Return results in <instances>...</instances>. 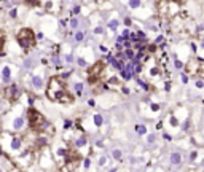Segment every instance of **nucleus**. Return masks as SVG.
<instances>
[{"label": "nucleus", "mask_w": 204, "mask_h": 172, "mask_svg": "<svg viewBox=\"0 0 204 172\" xmlns=\"http://www.w3.org/2000/svg\"><path fill=\"white\" fill-rule=\"evenodd\" d=\"M46 97L58 104H72L73 96L67 88V83L64 81V77L56 75L51 77L46 86Z\"/></svg>", "instance_id": "f257e3e1"}, {"label": "nucleus", "mask_w": 204, "mask_h": 172, "mask_svg": "<svg viewBox=\"0 0 204 172\" xmlns=\"http://www.w3.org/2000/svg\"><path fill=\"white\" fill-rule=\"evenodd\" d=\"M26 118H27V124L30 127V131L35 134H42L48 129L49 123L45 118V115L40 110H37L35 107H29L27 112H26Z\"/></svg>", "instance_id": "f03ea898"}, {"label": "nucleus", "mask_w": 204, "mask_h": 172, "mask_svg": "<svg viewBox=\"0 0 204 172\" xmlns=\"http://www.w3.org/2000/svg\"><path fill=\"white\" fill-rule=\"evenodd\" d=\"M24 137L21 134H13L8 135L3 134V152H7L10 156L16 155H24Z\"/></svg>", "instance_id": "7ed1b4c3"}, {"label": "nucleus", "mask_w": 204, "mask_h": 172, "mask_svg": "<svg viewBox=\"0 0 204 172\" xmlns=\"http://www.w3.org/2000/svg\"><path fill=\"white\" fill-rule=\"evenodd\" d=\"M37 34H35L32 29H29V27H22V29H19L18 30V34H16V41H18V45L21 46L22 49H30V48H34L35 46V43H37Z\"/></svg>", "instance_id": "20e7f679"}, {"label": "nucleus", "mask_w": 204, "mask_h": 172, "mask_svg": "<svg viewBox=\"0 0 204 172\" xmlns=\"http://www.w3.org/2000/svg\"><path fill=\"white\" fill-rule=\"evenodd\" d=\"M105 73V62L97 61L88 69V83L91 86L102 85V77Z\"/></svg>", "instance_id": "39448f33"}, {"label": "nucleus", "mask_w": 204, "mask_h": 172, "mask_svg": "<svg viewBox=\"0 0 204 172\" xmlns=\"http://www.w3.org/2000/svg\"><path fill=\"white\" fill-rule=\"evenodd\" d=\"M19 96H21V91H19V86L16 83H8L2 88V97L7 99L8 102L13 104L14 100L19 99Z\"/></svg>", "instance_id": "423d86ee"}, {"label": "nucleus", "mask_w": 204, "mask_h": 172, "mask_svg": "<svg viewBox=\"0 0 204 172\" xmlns=\"http://www.w3.org/2000/svg\"><path fill=\"white\" fill-rule=\"evenodd\" d=\"M201 64H203V61L201 59H198V58H193V59H190V61L185 64V73H188V75H198L199 73V69H201Z\"/></svg>", "instance_id": "0eeeda50"}, {"label": "nucleus", "mask_w": 204, "mask_h": 172, "mask_svg": "<svg viewBox=\"0 0 204 172\" xmlns=\"http://www.w3.org/2000/svg\"><path fill=\"white\" fill-rule=\"evenodd\" d=\"M59 5H61V0H43L42 8H45V11L48 13H58Z\"/></svg>", "instance_id": "6e6552de"}, {"label": "nucleus", "mask_w": 204, "mask_h": 172, "mask_svg": "<svg viewBox=\"0 0 204 172\" xmlns=\"http://www.w3.org/2000/svg\"><path fill=\"white\" fill-rule=\"evenodd\" d=\"M204 158V150L203 148H195L193 152L190 153V161L191 163H201Z\"/></svg>", "instance_id": "1a4fd4ad"}, {"label": "nucleus", "mask_w": 204, "mask_h": 172, "mask_svg": "<svg viewBox=\"0 0 204 172\" xmlns=\"http://www.w3.org/2000/svg\"><path fill=\"white\" fill-rule=\"evenodd\" d=\"M2 83H3V85L11 83V67L10 66L2 67Z\"/></svg>", "instance_id": "9d476101"}, {"label": "nucleus", "mask_w": 204, "mask_h": 172, "mask_svg": "<svg viewBox=\"0 0 204 172\" xmlns=\"http://www.w3.org/2000/svg\"><path fill=\"white\" fill-rule=\"evenodd\" d=\"M27 120V118H26ZM26 120L22 116H18V118H14L13 121H11V127H13V131H21L22 127H24V123H26Z\"/></svg>", "instance_id": "9b49d317"}, {"label": "nucleus", "mask_w": 204, "mask_h": 172, "mask_svg": "<svg viewBox=\"0 0 204 172\" xmlns=\"http://www.w3.org/2000/svg\"><path fill=\"white\" fill-rule=\"evenodd\" d=\"M88 144V139H86V135H77V139L73 140V147L75 148H83L85 145Z\"/></svg>", "instance_id": "f8f14e48"}, {"label": "nucleus", "mask_w": 204, "mask_h": 172, "mask_svg": "<svg viewBox=\"0 0 204 172\" xmlns=\"http://www.w3.org/2000/svg\"><path fill=\"white\" fill-rule=\"evenodd\" d=\"M148 75H150V78H159V77L163 75V69H161V66H153V67H150V72H148Z\"/></svg>", "instance_id": "ddd939ff"}, {"label": "nucleus", "mask_w": 204, "mask_h": 172, "mask_svg": "<svg viewBox=\"0 0 204 172\" xmlns=\"http://www.w3.org/2000/svg\"><path fill=\"white\" fill-rule=\"evenodd\" d=\"M169 161H171V164H174V166H180L182 164V155H180L179 152H172L169 156Z\"/></svg>", "instance_id": "4468645a"}, {"label": "nucleus", "mask_w": 204, "mask_h": 172, "mask_svg": "<svg viewBox=\"0 0 204 172\" xmlns=\"http://www.w3.org/2000/svg\"><path fill=\"white\" fill-rule=\"evenodd\" d=\"M93 123L96 127H100L102 124H104V118H102V115L100 113H94L93 115Z\"/></svg>", "instance_id": "2eb2a0df"}, {"label": "nucleus", "mask_w": 204, "mask_h": 172, "mask_svg": "<svg viewBox=\"0 0 204 172\" xmlns=\"http://www.w3.org/2000/svg\"><path fill=\"white\" fill-rule=\"evenodd\" d=\"M32 85H34V88L40 89V88L43 86V78H42V77H37V75H34V77H32Z\"/></svg>", "instance_id": "dca6fc26"}, {"label": "nucleus", "mask_w": 204, "mask_h": 172, "mask_svg": "<svg viewBox=\"0 0 204 172\" xmlns=\"http://www.w3.org/2000/svg\"><path fill=\"white\" fill-rule=\"evenodd\" d=\"M27 7H32V8H35V7H42V3H43V0H22Z\"/></svg>", "instance_id": "f3484780"}, {"label": "nucleus", "mask_w": 204, "mask_h": 172, "mask_svg": "<svg viewBox=\"0 0 204 172\" xmlns=\"http://www.w3.org/2000/svg\"><path fill=\"white\" fill-rule=\"evenodd\" d=\"M128 7L131 10H137L142 7V0H128Z\"/></svg>", "instance_id": "a211bd4d"}, {"label": "nucleus", "mask_w": 204, "mask_h": 172, "mask_svg": "<svg viewBox=\"0 0 204 172\" xmlns=\"http://www.w3.org/2000/svg\"><path fill=\"white\" fill-rule=\"evenodd\" d=\"M136 132L139 135H147V126L145 124H136Z\"/></svg>", "instance_id": "6ab92c4d"}, {"label": "nucleus", "mask_w": 204, "mask_h": 172, "mask_svg": "<svg viewBox=\"0 0 204 172\" xmlns=\"http://www.w3.org/2000/svg\"><path fill=\"white\" fill-rule=\"evenodd\" d=\"M72 126H75V121H72V120H69V118H66V120H64V123H62V127H64V129H70Z\"/></svg>", "instance_id": "aec40b11"}, {"label": "nucleus", "mask_w": 204, "mask_h": 172, "mask_svg": "<svg viewBox=\"0 0 204 172\" xmlns=\"http://www.w3.org/2000/svg\"><path fill=\"white\" fill-rule=\"evenodd\" d=\"M112 155H113V158L117 159V161H121V158H123V153H121V150H118V148H115L113 152H112Z\"/></svg>", "instance_id": "412c9836"}, {"label": "nucleus", "mask_w": 204, "mask_h": 172, "mask_svg": "<svg viewBox=\"0 0 204 172\" xmlns=\"http://www.w3.org/2000/svg\"><path fill=\"white\" fill-rule=\"evenodd\" d=\"M108 29H110L112 32L117 30V29H118V21H117V19H112L110 22H108Z\"/></svg>", "instance_id": "4be33fe9"}, {"label": "nucleus", "mask_w": 204, "mask_h": 172, "mask_svg": "<svg viewBox=\"0 0 204 172\" xmlns=\"http://www.w3.org/2000/svg\"><path fill=\"white\" fill-rule=\"evenodd\" d=\"M108 85H112V86H121V83H120V80L118 78H115V77H112V78H108Z\"/></svg>", "instance_id": "5701e85b"}, {"label": "nucleus", "mask_w": 204, "mask_h": 172, "mask_svg": "<svg viewBox=\"0 0 204 172\" xmlns=\"http://www.w3.org/2000/svg\"><path fill=\"white\" fill-rule=\"evenodd\" d=\"M94 2H96L97 5H99V7H104V5H107L108 8L112 7V3H110V0H94Z\"/></svg>", "instance_id": "b1692460"}, {"label": "nucleus", "mask_w": 204, "mask_h": 172, "mask_svg": "<svg viewBox=\"0 0 204 172\" xmlns=\"http://www.w3.org/2000/svg\"><path fill=\"white\" fill-rule=\"evenodd\" d=\"M69 26H70V29H77L78 27V19H77V18H72V19H70V22H69Z\"/></svg>", "instance_id": "393cba45"}, {"label": "nucleus", "mask_w": 204, "mask_h": 172, "mask_svg": "<svg viewBox=\"0 0 204 172\" xmlns=\"http://www.w3.org/2000/svg\"><path fill=\"white\" fill-rule=\"evenodd\" d=\"M137 83H139V86H142V88H144L145 91H150V86L147 85V83L144 81V80H140V78H139V80H137Z\"/></svg>", "instance_id": "a878e982"}, {"label": "nucleus", "mask_w": 204, "mask_h": 172, "mask_svg": "<svg viewBox=\"0 0 204 172\" xmlns=\"http://www.w3.org/2000/svg\"><path fill=\"white\" fill-rule=\"evenodd\" d=\"M85 38V32H77L75 34V41H83Z\"/></svg>", "instance_id": "bb28decb"}, {"label": "nucleus", "mask_w": 204, "mask_h": 172, "mask_svg": "<svg viewBox=\"0 0 204 172\" xmlns=\"http://www.w3.org/2000/svg\"><path fill=\"white\" fill-rule=\"evenodd\" d=\"M75 91L78 96H81V91H83V85L81 83H75Z\"/></svg>", "instance_id": "cd10ccee"}, {"label": "nucleus", "mask_w": 204, "mask_h": 172, "mask_svg": "<svg viewBox=\"0 0 204 172\" xmlns=\"http://www.w3.org/2000/svg\"><path fill=\"white\" fill-rule=\"evenodd\" d=\"M10 18H13V19H16V18H18V8L16 7L10 10Z\"/></svg>", "instance_id": "c85d7f7f"}, {"label": "nucleus", "mask_w": 204, "mask_h": 172, "mask_svg": "<svg viewBox=\"0 0 204 172\" xmlns=\"http://www.w3.org/2000/svg\"><path fill=\"white\" fill-rule=\"evenodd\" d=\"M150 110L152 112H159V104H150Z\"/></svg>", "instance_id": "c756f323"}, {"label": "nucleus", "mask_w": 204, "mask_h": 172, "mask_svg": "<svg viewBox=\"0 0 204 172\" xmlns=\"http://www.w3.org/2000/svg\"><path fill=\"white\" fill-rule=\"evenodd\" d=\"M125 26H126V27H131V26H132V19H131V18H125Z\"/></svg>", "instance_id": "7c9ffc66"}, {"label": "nucleus", "mask_w": 204, "mask_h": 172, "mask_svg": "<svg viewBox=\"0 0 204 172\" xmlns=\"http://www.w3.org/2000/svg\"><path fill=\"white\" fill-rule=\"evenodd\" d=\"M80 11H81V7H80V5H75V7H73V10H72V13L73 14H78Z\"/></svg>", "instance_id": "2f4dec72"}, {"label": "nucleus", "mask_w": 204, "mask_h": 172, "mask_svg": "<svg viewBox=\"0 0 204 172\" xmlns=\"http://www.w3.org/2000/svg\"><path fill=\"white\" fill-rule=\"evenodd\" d=\"M91 167V158H85V169Z\"/></svg>", "instance_id": "473e14b6"}, {"label": "nucleus", "mask_w": 204, "mask_h": 172, "mask_svg": "<svg viewBox=\"0 0 204 172\" xmlns=\"http://www.w3.org/2000/svg\"><path fill=\"white\" fill-rule=\"evenodd\" d=\"M102 32H104V29H102V26H99V27H96V29H94V34H96V35H100V34H102Z\"/></svg>", "instance_id": "72a5a7b5"}, {"label": "nucleus", "mask_w": 204, "mask_h": 172, "mask_svg": "<svg viewBox=\"0 0 204 172\" xmlns=\"http://www.w3.org/2000/svg\"><path fill=\"white\" fill-rule=\"evenodd\" d=\"M77 62H78V66H81V67L86 66V61H85L83 58H78V59H77Z\"/></svg>", "instance_id": "f704fd0d"}, {"label": "nucleus", "mask_w": 204, "mask_h": 172, "mask_svg": "<svg viewBox=\"0 0 204 172\" xmlns=\"http://www.w3.org/2000/svg\"><path fill=\"white\" fill-rule=\"evenodd\" d=\"M198 75L201 77V78H204V61H203V64H201V69H199V73Z\"/></svg>", "instance_id": "c9c22d12"}, {"label": "nucleus", "mask_w": 204, "mask_h": 172, "mask_svg": "<svg viewBox=\"0 0 204 172\" xmlns=\"http://www.w3.org/2000/svg\"><path fill=\"white\" fill-rule=\"evenodd\" d=\"M176 67H177V69H182V67H185V64H183L182 61H179V59H177V61H176Z\"/></svg>", "instance_id": "e433bc0d"}, {"label": "nucleus", "mask_w": 204, "mask_h": 172, "mask_svg": "<svg viewBox=\"0 0 204 172\" xmlns=\"http://www.w3.org/2000/svg\"><path fill=\"white\" fill-rule=\"evenodd\" d=\"M105 163H107V159H105V156H100V158H99V166H104Z\"/></svg>", "instance_id": "4c0bfd02"}, {"label": "nucleus", "mask_w": 204, "mask_h": 172, "mask_svg": "<svg viewBox=\"0 0 204 172\" xmlns=\"http://www.w3.org/2000/svg\"><path fill=\"white\" fill-rule=\"evenodd\" d=\"M99 51L100 53H107L108 49H107V46H105V45H99Z\"/></svg>", "instance_id": "58836bf2"}, {"label": "nucleus", "mask_w": 204, "mask_h": 172, "mask_svg": "<svg viewBox=\"0 0 204 172\" xmlns=\"http://www.w3.org/2000/svg\"><path fill=\"white\" fill-rule=\"evenodd\" d=\"M163 137L166 139V140H172V137H171V134H167V132H164V134H163Z\"/></svg>", "instance_id": "ea45409f"}, {"label": "nucleus", "mask_w": 204, "mask_h": 172, "mask_svg": "<svg viewBox=\"0 0 204 172\" xmlns=\"http://www.w3.org/2000/svg\"><path fill=\"white\" fill-rule=\"evenodd\" d=\"M169 2H172V3H177V5H182L185 0H169Z\"/></svg>", "instance_id": "a19ab883"}, {"label": "nucleus", "mask_w": 204, "mask_h": 172, "mask_svg": "<svg viewBox=\"0 0 204 172\" xmlns=\"http://www.w3.org/2000/svg\"><path fill=\"white\" fill-rule=\"evenodd\" d=\"M164 91H171V81H167L166 85H164Z\"/></svg>", "instance_id": "79ce46f5"}, {"label": "nucleus", "mask_w": 204, "mask_h": 172, "mask_svg": "<svg viewBox=\"0 0 204 172\" xmlns=\"http://www.w3.org/2000/svg\"><path fill=\"white\" fill-rule=\"evenodd\" d=\"M152 142H155V135H148V144H152Z\"/></svg>", "instance_id": "37998d69"}, {"label": "nucleus", "mask_w": 204, "mask_h": 172, "mask_svg": "<svg viewBox=\"0 0 204 172\" xmlns=\"http://www.w3.org/2000/svg\"><path fill=\"white\" fill-rule=\"evenodd\" d=\"M88 105L94 107V99H89V100H88Z\"/></svg>", "instance_id": "c03bdc74"}, {"label": "nucleus", "mask_w": 204, "mask_h": 172, "mask_svg": "<svg viewBox=\"0 0 204 172\" xmlns=\"http://www.w3.org/2000/svg\"><path fill=\"white\" fill-rule=\"evenodd\" d=\"M37 38H38V40H42V38H43V34H42V32H38V34H37Z\"/></svg>", "instance_id": "a18cd8bd"}, {"label": "nucleus", "mask_w": 204, "mask_h": 172, "mask_svg": "<svg viewBox=\"0 0 204 172\" xmlns=\"http://www.w3.org/2000/svg\"><path fill=\"white\" fill-rule=\"evenodd\" d=\"M182 81H183V83H187V81H188V78H187V75H182Z\"/></svg>", "instance_id": "49530a36"}]
</instances>
